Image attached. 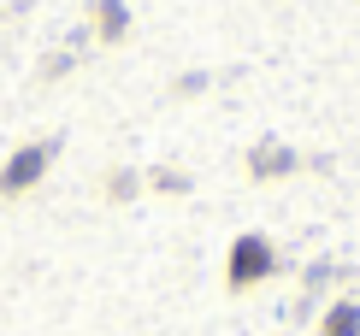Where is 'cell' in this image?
I'll use <instances>...</instances> for the list:
<instances>
[{"label":"cell","instance_id":"cell-6","mask_svg":"<svg viewBox=\"0 0 360 336\" xmlns=\"http://www.w3.org/2000/svg\"><path fill=\"white\" fill-rule=\"evenodd\" d=\"M142 189H154V195H189V172H177V165H154V172L142 177Z\"/></svg>","mask_w":360,"mask_h":336},{"label":"cell","instance_id":"cell-7","mask_svg":"<svg viewBox=\"0 0 360 336\" xmlns=\"http://www.w3.org/2000/svg\"><path fill=\"white\" fill-rule=\"evenodd\" d=\"M136 189H142L136 172H107V177H101V195H107V201H130Z\"/></svg>","mask_w":360,"mask_h":336},{"label":"cell","instance_id":"cell-3","mask_svg":"<svg viewBox=\"0 0 360 336\" xmlns=\"http://www.w3.org/2000/svg\"><path fill=\"white\" fill-rule=\"evenodd\" d=\"M302 154H295L290 142H278V136H266V142H254L248 148V160H243V172H248V183H283V177H295L302 172Z\"/></svg>","mask_w":360,"mask_h":336},{"label":"cell","instance_id":"cell-5","mask_svg":"<svg viewBox=\"0 0 360 336\" xmlns=\"http://www.w3.org/2000/svg\"><path fill=\"white\" fill-rule=\"evenodd\" d=\"M319 336H360V307L354 301H331L319 313Z\"/></svg>","mask_w":360,"mask_h":336},{"label":"cell","instance_id":"cell-1","mask_svg":"<svg viewBox=\"0 0 360 336\" xmlns=\"http://www.w3.org/2000/svg\"><path fill=\"white\" fill-rule=\"evenodd\" d=\"M278 271H283V254H278V242L266 231H243L231 242V254H224V289L231 295H248V289L272 283Z\"/></svg>","mask_w":360,"mask_h":336},{"label":"cell","instance_id":"cell-4","mask_svg":"<svg viewBox=\"0 0 360 336\" xmlns=\"http://www.w3.org/2000/svg\"><path fill=\"white\" fill-rule=\"evenodd\" d=\"M89 24H95V41H107V48H118V41L130 36L124 0H95V6H89Z\"/></svg>","mask_w":360,"mask_h":336},{"label":"cell","instance_id":"cell-2","mask_svg":"<svg viewBox=\"0 0 360 336\" xmlns=\"http://www.w3.org/2000/svg\"><path fill=\"white\" fill-rule=\"evenodd\" d=\"M59 160V136H36V142H18L0 165V201H18L30 195L41 177H48V165Z\"/></svg>","mask_w":360,"mask_h":336},{"label":"cell","instance_id":"cell-8","mask_svg":"<svg viewBox=\"0 0 360 336\" xmlns=\"http://www.w3.org/2000/svg\"><path fill=\"white\" fill-rule=\"evenodd\" d=\"M71 65H77V53H48V59H41V83H53V77H65Z\"/></svg>","mask_w":360,"mask_h":336}]
</instances>
